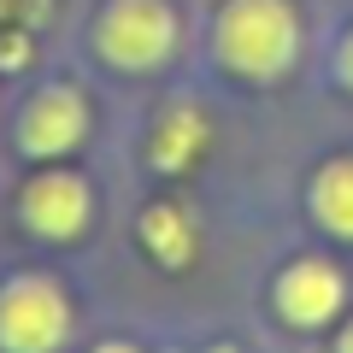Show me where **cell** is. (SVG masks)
Listing matches in <instances>:
<instances>
[{
    "label": "cell",
    "instance_id": "cell-6",
    "mask_svg": "<svg viewBox=\"0 0 353 353\" xmlns=\"http://www.w3.org/2000/svg\"><path fill=\"white\" fill-rule=\"evenodd\" d=\"M341 301H347V283H341V271L330 259H301L277 277V312L301 330L330 324L341 312Z\"/></svg>",
    "mask_w": 353,
    "mask_h": 353
},
{
    "label": "cell",
    "instance_id": "cell-12",
    "mask_svg": "<svg viewBox=\"0 0 353 353\" xmlns=\"http://www.w3.org/2000/svg\"><path fill=\"white\" fill-rule=\"evenodd\" d=\"M336 65H341V83L353 88V30H347V41H341V59Z\"/></svg>",
    "mask_w": 353,
    "mask_h": 353
},
{
    "label": "cell",
    "instance_id": "cell-9",
    "mask_svg": "<svg viewBox=\"0 0 353 353\" xmlns=\"http://www.w3.org/2000/svg\"><path fill=\"white\" fill-rule=\"evenodd\" d=\"M312 212L324 230L353 241V159H330L312 183Z\"/></svg>",
    "mask_w": 353,
    "mask_h": 353
},
{
    "label": "cell",
    "instance_id": "cell-10",
    "mask_svg": "<svg viewBox=\"0 0 353 353\" xmlns=\"http://www.w3.org/2000/svg\"><path fill=\"white\" fill-rule=\"evenodd\" d=\"M30 59H36V41H30V30H24V24L0 30V71H24Z\"/></svg>",
    "mask_w": 353,
    "mask_h": 353
},
{
    "label": "cell",
    "instance_id": "cell-11",
    "mask_svg": "<svg viewBox=\"0 0 353 353\" xmlns=\"http://www.w3.org/2000/svg\"><path fill=\"white\" fill-rule=\"evenodd\" d=\"M41 18H48V0H0V30H12V24L36 30Z\"/></svg>",
    "mask_w": 353,
    "mask_h": 353
},
{
    "label": "cell",
    "instance_id": "cell-3",
    "mask_svg": "<svg viewBox=\"0 0 353 353\" xmlns=\"http://www.w3.org/2000/svg\"><path fill=\"white\" fill-rule=\"evenodd\" d=\"M71 336V301L53 277H18L0 294V347L6 353H53Z\"/></svg>",
    "mask_w": 353,
    "mask_h": 353
},
{
    "label": "cell",
    "instance_id": "cell-1",
    "mask_svg": "<svg viewBox=\"0 0 353 353\" xmlns=\"http://www.w3.org/2000/svg\"><path fill=\"white\" fill-rule=\"evenodd\" d=\"M212 48L248 83H277L301 59V12L294 0H224L212 24Z\"/></svg>",
    "mask_w": 353,
    "mask_h": 353
},
{
    "label": "cell",
    "instance_id": "cell-7",
    "mask_svg": "<svg viewBox=\"0 0 353 353\" xmlns=\"http://www.w3.org/2000/svg\"><path fill=\"white\" fill-rule=\"evenodd\" d=\"M206 148H212V118L194 101H171V106L153 112V130H148V165L153 171L183 176Z\"/></svg>",
    "mask_w": 353,
    "mask_h": 353
},
{
    "label": "cell",
    "instance_id": "cell-5",
    "mask_svg": "<svg viewBox=\"0 0 353 353\" xmlns=\"http://www.w3.org/2000/svg\"><path fill=\"white\" fill-rule=\"evenodd\" d=\"M88 212H94V201H88V183L77 171H41L30 176L24 189V224L36 230V236L48 241H71L88 230Z\"/></svg>",
    "mask_w": 353,
    "mask_h": 353
},
{
    "label": "cell",
    "instance_id": "cell-13",
    "mask_svg": "<svg viewBox=\"0 0 353 353\" xmlns=\"http://www.w3.org/2000/svg\"><path fill=\"white\" fill-rule=\"evenodd\" d=\"M94 353H136V347H124V341H106V347H94Z\"/></svg>",
    "mask_w": 353,
    "mask_h": 353
},
{
    "label": "cell",
    "instance_id": "cell-2",
    "mask_svg": "<svg viewBox=\"0 0 353 353\" xmlns=\"http://www.w3.org/2000/svg\"><path fill=\"white\" fill-rule=\"evenodd\" d=\"M183 41L171 0H106L94 12V53L118 71H159Z\"/></svg>",
    "mask_w": 353,
    "mask_h": 353
},
{
    "label": "cell",
    "instance_id": "cell-8",
    "mask_svg": "<svg viewBox=\"0 0 353 353\" xmlns=\"http://www.w3.org/2000/svg\"><path fill=\"white\" fill-rule=\"evenodd\" d=\"M141 248H148L159 265L183 271V265L194 259V218L183 212V206H171V201L148 206V212H141Z\"/></svg>",
    "mask_w": 353,
    "mask_h": 353
},
{
    "label": "cell",
    "instance_id": "cell-14",
    "mask_svg": "<svg viewBox=\"0 0 353 353\" xmlns=\"http://www.w3.org/2000/svg\"><path fill=\"white\" fill-rule=\"evenodd\" d=\"M341 353H353V324H347V336H341Z\"/></svg>",
    "mask_w": 353,
    "mask_h": 353
},
{
    "label": "cell",
    "instance_id": "cell-4",
    "mask_svg": "<svg viewBox=\"0 0 353 353\" xmlns=\"http://www.w3.org/2000/svg\"><path fill=\"white\" fill-rule=\"evenodd\" d=\"M83 136H88V101L77 88H65V83L41 88L36 101L24 106V118H18V148L36 153V159H59V153H71Z\"/></svg>",
    "mask_w": 353,
    "mask_h": 353
},
{
    "label": "cell",
    "instance_id": "cell-15",
    "mask_svg": "<svg viewBox=\"0 0 353 353\" xmlns=\"http://www.w3.org/2000/svg\"><path fill=\"white\" fill-rule=\"evenodd\" d=\"M206 353H236V347H206Z\"/></svg>",
    "mask_w": 353,
    "mask_h": 353
}]
</instances>
